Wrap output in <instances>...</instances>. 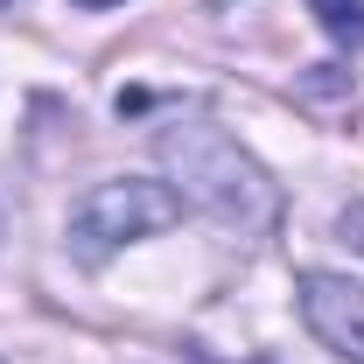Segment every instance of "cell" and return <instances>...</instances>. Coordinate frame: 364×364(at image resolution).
I'll return each instance as SVG.
<instances>
[{
    "mask_svg": "<svg viewBox=\"0 0 364 364\" xmlns=\"http://www.w3.org/2000/svg\"><path fill=\"white\" fill-rule=\"evenodd\" d=\"M154 154H161V168H168V189H176L189 210H203L210 225L259 231L273 218L267 168H259L218 119H168V127L154 134Z\"/></svg>",
    "mask_w": 364,
    "mask_h": 364,
    "instance_id": "cell-1",
    "label": "cell"
},
{
    "mask_svg": "<svg viewBox=\"0 0 364 364\" xmlns=\"http://www.w3.org/2000/svg\"><path fill=\"white\" fill-rule=\"evenodd\" d=\"M182 218V196L168 182H147V176H119V182H98L70 203V252L85 267H105L119 245L134 238H154Z\"/></svg>",
    "mask_w": 364,
    "mask_h": 364,
    "instance_id": "cell-2",
    "label": "cell"
},
{
    "mask_svg": "<svg viewBox=\"0 0 364 364\" xmlns=\"http://www.w3.org/2000/svg\"><path fill=\"white\" fill-rule=\"evenodd\" d=\"M301 322L336 358L364 364V287L343 273H301Z\"/></svg>",
    "mask_w": 364,
    "mask_h": 364,
    "instance_id": "cell-3",
    "label": "cell"
},
{
    "mask_svg": "<svg viewBox=\"0 0 364 364\" xmlns=\"http://www.w3.org/2000/svg\"><path fill=\"white\" fill-rule=\"evenodd\" d=\"M309 7H316V21H322L329 43L364 49V0H309Z\"/></svg>",
    "mask_w": 364,
    "mask_h": 364,
    "instance_id": "cell-4",
    "label": "cell"
},
{
    "mask_svg": "<svg viewBox=\"0 0 364 364\" xmlns=\"http://www.w3.org/2000/svg\"><path fill=\"white\" fill-rule=\"evenodd\" d=\"M336 231H343V245H358V252H364V203H350V210L336 218Z\"/></svg>",
    "mask_w": 364,
    "mask_h": 364,
    "instance_id": "cell-5",
    "label": "cell"
},
{
    "mask_svg": "<svg viewBox=\"0 0 364 364\" xmlns=\"http://www.w3.org/2000/svg\"><path fill=\"white\" fill-rule=\"evenodd\" d=\"M70 7H112V0H70Z\"/></svg>",
    "mask_w": 364,
    "mask_h": 364,
    "instance_id": "cell-6",
    "label": "cell"
},
{
    "mask_svg": "<svg viewBox=\"0 0 364 364\" xmlns=\"http://www.w3.org/2000/svg\"><path fill=\"white\" fill-rule=\"evenodd\" d=\"M0 7H14V0H0Z\"/></svg>",
    "mask_w": 364,
    "mask_h": 364,
    "instance_id": "cell-7",
    "label": "cell"
}]
</instances>
